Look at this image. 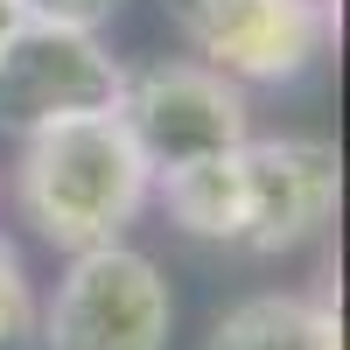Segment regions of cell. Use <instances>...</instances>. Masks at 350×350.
I'll list each match as a JSON object with an SVG mask.
<instances>
[{"mask_svg": "<svg viewBox=\"0 0 350 350\" xmlns=\"http://www.w3.org/2000/svg\"><path fill=\"white\" fill-rule=\"evenodd\" d=\"M148 189H154V175L133 154V140L120 133L112 112L28 133L21 168H14L21 217L36 224L49 245H64V252L120 245V231L140 217Z\"/></svg>", "mask_w": 350, "mask_h": 350, "instance_id": "cell-1", "label": "cell"}, {"mask_svg": "<svg viewBox=\"0 0 350 350\" xmlns=\"http://www.w3.org/2000/svg\"><path fill=\"white\" fill-rule=\"evenodd\" d=\"M120 133L133 140V154L148 161V175L175 168H196V161H217V154H239L252 140V112H245V92L203 64H140L120 77V105H112Z\"/></svg>", "mask_w": 350, "mask_h": 350, "instance_id": "cell-2", "label": "cell"}, {"mask_svg": "<svg viewBox=\"0 0 350 350\" xmlns=\"http://www.w3.org/2000/svg\"><path fill=\"white\" fill-rule=\"evenodd\" d=\"M42 350H168V280L148 252L98 245L70 252V273L56 280V301L36 315Z\"/></svg>", "mask_w": 350, "mask_h": 350, "instance_id": "cell-3", "label": "cell"}, {"mask_svg": "<svg viewBox=\"0 0 350 350\" xmlns=\"http://www.w3.org/2000/svg\"><path fill=\"white\" fill-rule=\"evenodd\" d=\"M203 70L231 84H287L329 42V0H161Z\"/></svg>", "mask_w": 350, "mask_h": 350, "instance_id": "cell-4", "label": "cell"}, {"mask_svg": "<svg viewBox=\"0 0 350 350\" xmlns=\"http://www.w3.org/2000/svg\"><path fill=\"white\" fill-rule=\"evenodd\" d=\"M120 77L126 70L105 56L98 36L21 21L0 42V126L49 133V126L92 120V112H112L120 105Z\"/></svg>", "mask_w": 350, "mask_h": 350, "instance_id": "cell-5", "label": "cell"}, {"mask_svg": "<svg viewBox=\"0 0 350 350\" xmlns=\"http://www.w3.org/2000/svg\"><path fill=\"white\" fill-rule=\"evenodd\" d=\"M239 183H245V245L287 252V245H308L336 217L343 161L315 133H273L239 148Z\"/></svg>", "mask_w": 350, "mask_h": 350, "instance_id": "cell-6", "label": "cell"}, {"mask_svg": "<svg viewBox=\"0 0 350 350\" xmlns=\"http://www.w3.org/2000/svg\"><path fill=\"white\" fill-rule=\"evenodd\" d=\"M336 308L308 295H252L217 315L203 350H343L336 343Z\"/></svg>", "mask_w": 350, "mask_h": 350, "instance_id": "cell-7", "label": "cell"}, {"mask_svg": "<svg viewBox=\"0 0 350 350\" xmlns=\"http://www.w3.org/2000/svg\"><path fill=\"white\" fill-rule=\"evenodd\" d=\"M161 203H168V217L183 224L189 239L245 245V183H239V154H217V161H196V168L161 175Z\"/></svg>", "mask_w": 350, "mask_h": 350, "instance_id": "cell-8", "label": "cell"}, {"mask_svg": "<svg viewBox=\"0 0 350 350\" xmlns=\"http://www.w3.org/2000/svg\"><path fill=\"white\" fill-rule=\"evenodd\" d=\"M36 336V287L21 273V252L0 239V350H28Z\"/></svg>", "mask_w": 350, "mask_h": 350, "instance_id": "cell-9", "label": "cell"}, {"mask_svg": "<svg viewBox=\"0 0 350 350\" xmlns=\"http://www.w3.org/2000/svg\"><path fill=\"white\" fill-rule=\"evenodd\" d=\"M21 21H42V28H77V36H92L98 21L120 14V0H14Z\"/></svg>", "mask_w": 350, "mask_h": 350, "instance_id": "cell-10", "label": "cell"}, {"mask_svg": "<svg viewBox=\"0 0 350 350\" xmlns=\"http://www.w3.org/2000/svg\"><path fill=\"white\" fill-rule=\"evenodd\" d=\"M14 28H21V8H14V0H0V42H8Z\"/></svg>", "mask_w": 350, "mask_h": 350, "instance_id": "cell-11", "label": "cell"}]
</instances>
